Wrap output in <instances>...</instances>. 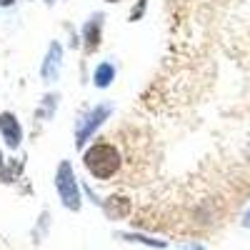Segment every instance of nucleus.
Here are the masks:
<instances>
[{
    "label": "nucleus",
    "mask_w": 250,
    "mask_h": 250,
    "mask_svg": "<svg viewBox=\"0 0 250 250\" xmlns=\"http://www.w3.org/2000/svg\"><path fill=\"white\" fill-rule=\"evenodd\" d=\"M85 168L90 170V175L105 180V178H113L120 168V155L113 145H93V148L85 153Z\"/></svg>",
    "instance_id": "f257e3e1"
},
{
    "label": "nucleus",
    "mask_w": 250,
    "mask_h": 250,
    "mask_svg": "<svg viewBox=\"0 0 250 250\" xmlns=\"http://www.w3.org/2000/svg\"><path fill=\"white\" fill-rule=\"evenodd\" d=\"M55 188H58V195L68 210H80V190H78L70 163H60L58 175H55Z\"/></svg>",
    "instance_id": "f03ea898"
},
{
    "label": "nucleus",
    "mask_w": 250,
    "mask_h": 250,
    "mask_svg": "<svg viewBox=\"0 0 250 250\" xmlns=\"http://www.w3.org/2000/svg\"><path fill=\"white\" fill-rule=\"evenodd\" d=\"M130 200L128 198H120V195H113L108 198L105 203H103V210H105V215L110 220H123V218H128L130 215Z\"/></svg>",
    "instance_id": "7ed1b4c3"
},
{
    "label": "nucleus",
    "mask_w": 250,
    "mask_h": 250,
    "mask_svg": "<svg viewBox=\"0 0 250 250\" xmlns=\"http://www.w3.org/2000/svg\"><path fill=\"white\" fill-rule=\"evenodd\" d=\"M0 130H3L8 145H13V148H15V145L20 143V125L15 123V118H13L10 113H3V115H0Z\"/></svg>",
    "instance_id": "20e7f679"
},
{
    "label": "nucleus",
    "mask_w": 250,
    "mask_h": 250,
    "mask_svg": "<svg viewBox=\"0 0 250 250\" xmlns=\"http://www.w3.org/2000/svg\"><path fill=\"white\" fill-rule=\"evenodd\" d=\"M108 113H110V110H108V105H100V108L88 118V125H85V128H80V133H78V145H83V143L88 140V135H90V133L98 128V125L103 123V118H105Z\"/></svg>",
    "instance_id": "39448f33"
},
{
    "label": "nucleus",
    "mask_w": 250,
    "mask_h": 250,
    "mask_svg": "<svg viewBox=\"0 0 250 250\" xmlns=\"http://www.w3.org/2000/svg\"><path fill=\"white\" fill-rule=\"evenodd\" d=\"M123 240H130V243H143V245H150V248H165V240H153V238H145L140 233H120Z\"/></svg>",
    "instance_id": "423d86ee"
},
{
    "label": "nucleus",
    "mask_w": 250,
    "mask_h": 250,
    "mask_svg": "<svg viewBox=\"0 0 250 250\" xmlns=\"http://www.w3.org/2000/svg\"><path fill=\"white\" fill-rule=\"evenodd\" d=\"M113 75H115V70H113V65H108V62H103V65L95 70V85H100V88H105L108 83L113 80Z\"/></svg>",
    "instance_id": "0eeeda50"
},
{
    "label": "nucleus",
    "mask_w": 250,
    "mask_h": 250,
    "mask_svg": "<svg viewBox=\"0 0 250 250\" xmlns=\"http://www.w3.org/2000/svg\"><path fill=\"white\" fill-rule=\"evenodd\" d=\"M98 28H100V18L95 20V23H90V25L85 28V38H88V48H90V50L98 45V35H100Z\"/></svg>",
    "instance_id": "6e6552de"
},
{
    "label": "nucleus",
    "mask_w": 250,
    "mask_h": 250,
    "mask_svg": "<svg viewBox=\"0 0 250 250\" xmlns=\"http://www.w3.org/2000/svg\"><path fill=\"white\" fill-rule=\"evenodd\" d=\"M185 250H203V245H188Z\"/></svg>",
    "instance_id": "1a4fd4ad"
},
{
    "label": "nucleus",
    "mask_w": 250,
    "mask_h": 250,
    "mask_svg": "<svg viewBox=\"0 0 250 250\" xmlns=\"http://www.w3.org/2000/svg\"><path fill=\"white\" fill-rule=\"evenodd\" d=\"M13 3V0H0V5H10Z\"/></svg>",
    "instance_id": "9d476101"
},
{
    "label": "nucleus",
    "mask_w": 250,
    "mask_h": 250,
    "mask_svg": "<svg viewBox=\"0 0 250 250\" xmlns=\"http://www.w3.org/2000/svg\"><path fill=\"white\" fill-rule=\"evenodd\" d=\"M245 225H250V213H248V218H245Z\"/></svg>",
    "instance_id": "9b49d317"
}]
</instances>
